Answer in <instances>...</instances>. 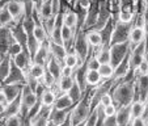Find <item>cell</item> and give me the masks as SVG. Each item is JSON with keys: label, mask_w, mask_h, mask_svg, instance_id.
Instances as JSON below:
<instances>
[{"label": "cell", "mask_w": 148, "mask_h": 126, "mask_svg": "<svg viewBox=\"0 0 148 126\" xmlns=\"http://www.w3.org/2000/svg\"><path fill=\"white\" fill-rule=\"evenodd\" d=\"M115 117H117L118 125L119 126L129 125V123L131 122V110H130V105L118 108L117 113H115Z\"/></svg>", "instance_id": "cell-25"}, {"label": "cell", "mask_w": 148, "mask_h": 126, "mask_svg": "<svg viewBox=\"0 0 148 126\" xmlns=\"http://www.w3.org/2000/svg\"><path fill=\"white\" fill-rule=\"evenodd\" d=\"M76 104L71 100V97L67 93H62L56 97L55 104H54V108H58V109H68V108H73Z\"/></svg>", "instance_id": "cell-30"}, {"label": "cell", "mask_w": 148, "mask_h": 126, "mask_svg": "<svg viewBox=\"0 0 148 126\" xmlns=\"http://www.w3.org/2000/svg\"><path fill=\"white\" fill-rule=\"evenodd\" d=\"M25 83H11V84H1V90H3L4 95L7 97V101L11 103L14 98H17L21 92H23V87Z\"/></svg>", "instance_id": "cell-12"}, {"label": "cell", "mask_w": 148, "mask_h": 126, "mask_svg": "<svg viewBox=\"0 0 148 126\" xmlns=\"http://www.w3.org/2000/svg\"><path fill=\"white\" fill-rule=\"evenodd\" d=\"M46 126H56V125L53 122V121H50V120H49V122H47V125H46Z\"/></svg>", "instance_id": "cell-56"}, {"label": "cell", "mask_w": 148, "mask_h": 126, "mask_svg": "<svg viewBox=\"0 0 148 126\" xmlns=\"http://www.w3.org/2000/svg\"><path fill=\"white\" fill-rule=\"evenodd\" d=\"M130 110H131V120L132 118L143 117V116H144V110H145L144 103L139 101V100L132 101L131 105H130Z\"/></svg>", "instance_id": "cell-35"}, {"label": "cell", "mask_w": 148, "mask_h": 126, "mask_svg": "<svg viewBox=\"0 0 148 126\" xmlns=\"http://www.w3.org/2000/svg\"><path fill=\"white\" fill-rule=\"evenodd\" d=\"M130 71L131 70H130V53H129L127 55H126V58L114 68V75H113V79H114L115 81L122 80L123 78H126V76L129 75Z\"/></svg>", "instance_id": "cell-17"}, {"label": "cell", "mask_w": 148, "mask_h": 126, "mask_svg": "<svg viewBox=\"0 0 148 126\" xmlns=\"http://www.w3.org/2000/svg\"><path fill=\"white\" fill-rule=\"evenodd\" d=\"M98 11H100L98 0H93L92 6L89 7V9H88V12H87L85 21H84V28H83L84 32L90 30V29L95 28L96 23H97V19H98Z\"/></svg>", "instance_id": "cell-11"}, {"label": "cell", "mask_w": 148, "mask_h": 126, "mask_svg": "<svg viewBox=\"0 0 148 126\" xmlns=\"http://www.w3.org/2000/svg\"><path fill=\"white\" fill-rule=\"evenodd\" d=\"M23 126H32V125H30V120H29L28 117H26L25 120H24V123H23Z\"/></svg>", "instance_id": "cell-55"}, {"label": "cell", "mask_w": 148, "mask_h": 126, "mask_svg": "<svg viewBox=\"0 0 148 126\" xmlns=\"http://www.w3.org/2000/svg\"><path fill=\"white\" fill-rule=\"evenodd\" d=\"M50 58V50H49V41L41 43L39 49L37 50V53L33 55V63H37V65H42L46 66L47 65V61Z\"/></svg>", "instance_id": "cell-15"}, {"label": "cell", "mask_w": 148, "mask_h": 126, "mask_svg": "<svg viewBox=\"0 0 148 126\" xmlns=\"http://www.w3.org/2000/svg\"><path fill=\"white\" fill-rule=\"evenodd\" d=\"M90 50H93L90 48V45L87 41V36L84 30H79L76 33L75 37V42H73V51L77 54L79 59L83 63H85V61L88 59V56L90 55Z\"/></svg>", "instance_id": "cell-5"}, {"label": "cell", "mask_w": 148, "mask_h": 126, "mask_svg": "<svg viewBox=\"0 0 148 126\" xmlns=\"http://www.w3.org/2000/svg\"><path fill=\"white\" fill-rule=\"evenodd\" d=\"M96 121H97V112H96V109H95L90 113L89 117H88V120L84 122L83 126H96Z\"/></svg>", "instance_id": "cell-47"}, {"label": "cell", "mask_w": 148, "mask_h": 126, "mask_svg": "<svg viewBox=\"0 0 148 126\" xmlns=\"http://www.w3.org/2000/svg\"><path fill=\"white\" fill-rule=\"evenodd\" d=\"M130 125L131 126H147V122H145L144 117H138V118H132Z\"/></svg>", "instance_id": "cell-50"}, {"label": "cell", "mask_w": 148, "mask_h": 126, "mask_svg": "<svg viewBox=\"0 0 148 126\" xmlns=\"http://www.w3.org/2000/svg\"><path fill=\"white\" fill-rule=\"evenodd\" d=\"M143 41H145L144 28H143V26H139V25H135L134 24L131 32H130V38H129L130 49L135 48V46L139 45L140 42H143Z\"/></svg>", "instance_id": "cell-19"}, {"label": "cell", "mask_w": 148, "mask_h": 126, "mask_svg": "<svg viewBox=\"0 0 148 126\" xmlns=\"http://www.w3.org/2000/svg\"><path fill=\"white\" fill-rule=\"evenodd\" d=\"M85 65H87L88 70H98V67H100L101 63L97 61L96 55H89L88 56V59L85 61Z\"/></svg>", "instance_id": "cell-43"}, {"label": "cell", "mask_w": 148, "mask_h": 126, "mask_svg": "<svg viewBox=\"0 0 148 126\" xmlns=\"http://www.w3.org/2000/svg\"><path fill=\"white\" fill-rule=\"evenodd\" d=\"M63 13V24L67 26H70L71 29L77 32V25H79V14L77 12L75 11L73 8L68 7L64 12H62Z\"/></svg>", "instance_id": "cell-18"}, {"label": "cell", "mask_w": 148, "mask_h": 126, "mask_svg": "<svg viewBox=\"0 0 148 126\" xmlns=\"http://www.w3.org/2000/svg\"><path fill=\"white\" fill-rule=\"evenodd\" d=\"M100 104L102 105V107H108V105H110V104H114V103H113V96L110 95V92L105 93V95L101 97Z\"/></svg>", "instance_id": "cell-46"}, {"label": "cell", "mask_w": 148, "mask_h": 126, "mask_svg": "<svg viewBox=\"0 0 148 126\" xmlns=\"http://www.w3.org/2000/svg\"><path fill=\"white\" fill-rule=\"evenodd\" d=\"M84 93H85V92H84V91L81 90V88H80V85H79V84L75 81V83H73V85H72V87H71V90L67 92V95L70 96V97H71V100H72L73 103L76 104V103H79V101H80L81 98H83Z\"/></svg>", "instance_id": "cell-37"}, {"label": "cell", "mask_w": 148, "mask_h": 126, "mask_svg": "<svg viewBox=\"0 0 148 126\" xmlns=\"http://www.w3.org/2000/svg\"><path fill=\"white\" fill-rule=\"evenodd\" d=\"M0 126H4V123H3V125H0Z\"/></svg>", "instance_id": "cell-60"}, {"label": "cell", "mask_w": 148, "mask_h": 126, "mask_svg": "<svg viewBox=\"0 0 148 126\" xmlns=\"http://www.w3.org/2000/svg\"><path fill=\"white\" fill-rule=\"evenodd\" d=\"M23 51V46L20 45L18 42H16L14 41V38H13V41H12V43H11V46H9V50H8V55L9 56H16L18 53H21Z\"/></svg>", "instance_id": "cell-42"}, {"label": "cell", "mask_w": 148, "mask_h": 126, "mask_svg": "<svg viewBox=\"0 0 148 126\" xmlns=\"http://www.w3.org/2000/svg\"><path fill=\"white\" fill-rule=\"evenodd\" d=\"M45 72H46V66L37 65V63H32L30 68H29V71H28V74H30L33 78L38 79V80H41V79L43 78Z\"/></svg>", "instance_id": "cell-38"}, {"label": "cell", "mask_w": 148, "mask_h": 126, "mask_svg": "<svg viewBox=\"0 0 148 126\" xmlns=\"http://www.w3.org/2000/svg\"><path fill=\"white\" fill-rule=\"evenodd\" d=\"M58 97L56 92L51 88H45L43 92L41 93L39 96V101H41L42 105H46V107H54V104H55V100Z\"/></svg>", "instance_id": "cell-26"}, {"label": "cell", "mask_w": 148, "mask_h": 126, "mask_svg": "<svg viewBox=\"0 0 148 126\" xmlns=\"http://www.w3.org/2000/svg\"><path fill=\"white\" fill-rule=\"evenodd\" d=\"M135 72L139 74V75H148V58H145L144 61L140 63Z\"/></svg>", "instance_id": "cell-44"}, {"label": "cell", "mask_w": 148, "mask_h": 126, "mask_svg": "<svg viewBox=\"0 0 148 126\" xmlns=\"http://www.w3.org/2000/svg\"><path fill=\"white\" fill-rule=\"evenodd\" d=\"M143 28H144L145 45H147V50H148V11H147V13H145V16H144V25H143Z\"/></svg>", "instance_id": "cell-52"}, {"label": "cell", "mask_w": 148, "mask_h": 126, "mask_svg": "<svg viewBox=\"0 0 148 126\" xmlns=\"http://www.w3.org/2000/svg\"><path fill=\"white\" fill-rule=\"evenodd\" d=\"M73 83H75V78L73 76H60V79L56 83V90L54 91L55 92L58 91L60 93H67L71 90V87L73 85Z\"/></svg>", "instance_id": "cell-27"}, {"label": "cell", "mask_w": 148, "mask_h": 126, "mask_svg": "<svg viewBox=\"0 0 148 126\" xmlns=\"http://www.w3.org/2000/svg\"><path fill=\"white\" fill-rule=\"evenodd\" d=\"M11 32H12V36H13L14 41L18 42L20 45L23 46V50L28 51V46H26V42H28V33L25 32L23 24L18 23V24L12 25L11 26Z\"/></svg>", "instance_id": "cell-13"}, {"label": "cell", "mask_w": 148, "mask_h": 126, "mask_svg": "<svg viewBox=\"0 0 148 126\" xmlns=\"http://www.w3.org/2000/svg\"><path fill=\"white\" fill-rule=\"evenodd\" d=\"M62 67H63V63L59 62L58 59H55L50 54V58H49L47 65H46V70H47L50 74H53L58 80L60 79V76H62Z\"/></svg>", "instance_id": "cell-24"}, {"label": "cell", "mask_w": 148, "mask_h": 126, "mask_svg": "<svg viewBox=\"0 0 148 126\" xmlns=\"http://www.w3.org/2000/svg\"><path fill=\"white\" fill-rule=\"evenodd\" d=\"M147 98H148V75H139V74L135 72V100L145 103Z\"/></svg>", "instance_id": "cell-8"}, {"label": "cell", "mask_w": 148, "mask_h": 126, "mask_svg": "<svg viewBox=\"0 0 148 126\" xmlns=\"http://www.w3.org/2000/svg\"><path fill=\"white\" fill-rule=\"evenodd\" d=\"M90 93H92V88H90L89 93H84L83 98L79 103H76V105L72 108L70 114L72 126H76L79 123H84L90 116V113L93 112L90 109Z\"/></svg>", "instance_id": "cell-2"}, {"label": "cell", "mask_w": 148, "mask_h": 126, "mask_svg": "<svg viewBox=\"0 0 148 126\" xmlns=\"http://www.w3.org/2000/svg\"><path fill=\"white\" fill-rule=\"evenodd\" d=\"M59 126H72V122H71V116H68L67 120H66L63 123H60Z\"/></svg>", "instance_id": "cell-54"}, {"label": "cell", "mask_w": 148, "mask_h": 126, "mask_svg": "<svg viewBox=\"0 0 148 126\" xmlns=\"http://www.w3.org/2000/svg\"><path fill=\"white\" fill-rule=\"evenodd\" d=\"M98 72H100L101 78H102L103 80L113 79V75H114V67H113L110 63H103V65H100V67H98Z\"/></svg>", "instance_id": "cell-39"}, {"label": "cell", "mask_w": 148, "mask_h": 126, "mask_svg": "<svg viewBox=\"0 0 148 126\" xmlns=\"http://www.w3.org/2000/svg\"><path fill=\"white\" fill-rule=\"evenodd\" d=\"M102 126H119L118 125L117 117L114 116H105V120H103Z\"/></svg>", "instance_id": "cell-45"}, {"label": "cell", "mask_w": 148, "mask_h": 126, "mask_svg": "<svg viewBox=\"0 0 148 126\" xmlns=\"http://www.w3.org/2000/svg\"><path fill=\"white\" fill-rule=\"evenodd\" d=\"M126 126H131V125H130V123H129V125H126Z\"/></svg>", "instance_id": "cell-58"}, {"label": "cell", "mask_w": 148, "mask_h": 126, "mask_svg": "<svg viewBox=\"0 0 148 126\" xmlns=\"http://www.w3.org/2000/svg\"><path fill=\"white\" fill-rule=\"evenodd\" d=\"M80 65H83V62L79 59L77 54H76L75 51H68L67 55H66L64 59H63V66H70V67L75 68V70Z\"/></svg>", "instance_id": "cell-34"}, {"label": "cell", "mask_w": 148, "mask_h": 126, "mask_svg": "<svg viewBox=\"0 0 148 126\" xmlns=\"http://www.w3.org/2000/svg\"><path fill=\"white\" fill-rule=\"evenodd\" d=\"M11 65H12V56H9V55H5L0 61V81H1V84L4 83L7 76L9 75Z\"/></svg>", "instance_id": "cell-31"}, {"label": "cell", "mask_w": 148, "mask_h": 126, "mask_svg": "<svg viewBox=\"0 0 148 126\" xmlns=\"http://www.w3.org/2000/svg\"><path fill=\"white\" fill-rule=\"evenodd\" d=\"M13 41V36L9 26H0V56L8 55V50Z\"/></svg>", "instance_id": "cell-10"}, {"label": "cell", "mask_w": 148, "mask_h": 126, "mask_svg": "<svg viewBox=\"0 0 148 126\" xmlns=\"http://www.w3.org/2000/svg\"><path fill=\"white\" fill-rule=\"evenodd\" d=\"M33 34H34V37L38 39L39 43H43V42L49 41V34H47V32H46L43 24H41V23H37L36 28H34V30H33Z\"/></svg>", "instance_id": "cell-36"}, {"label": "cell", "mask_w": 148, "mask_h": 126, "mask_svg": "<svg viewBox=\"0 0 148 126\" xmlns=\"http://www.w3.org/2000/svg\"><path fill=\"white\" fill-rule=\"evenodd\" d=\"M138 12V0H118V21L134 23Z\"/></svg>", "instance_id": "cell-3"}, {"label": "cell", "mask_w": 148, "mask_h": 126, "mask_svg": "<svg viewBox=\"0 0 148 126\" xmlns=\"http://www.w3.org/2000/svg\"><path fill=\"white\" fill-rule=\"evenodd\" d=\"M73 74H75V68L70 67V66L62 67V76H73Z\"/></svg>", "instance_id": "cell-51"}, {"label": "cell", "mask_w": 148, "mask_h": 126, "mask_svg": "<svg viewBox=\"0 0 148 126\" xmlns=\"http://www.w3.org/2000/svg\"><path fill=\"white\" fill-rule=\"evenodd\" d=\"M20 110H21V95H20L17 98H14L13 101H11V103L7 104V105H5V110H4L1 118H3V120H5V118L17 116V114H20Z\"/></svg>", "instance_id": "cell-20"}, {"label": "cell", "mask_w": 148, "mask_h": 126, "mask_svg": "<svg viewBox=\"0 0 148 126\" xmlns=\"http://www.w3.org/2000/svg\"><path fill=\"white\" fill-rule=\"evenodd\" d=\"M49 50H50V54L54 56L55 59H58L59 62L63 63V59L67 55V49H66L64 45H59V43H54L49 39Z\"/></svg>", "instance_id": "cell-23"}, {"label": "cell", "mask_w": 148, "mask_h": 126, "mask_svg": "<svg viewBox=\"0 0 148 126\" xmlns=\"http://www.w3.org/2000/svg\"><path fill=\"white\" fill-rule=\"evenodd\" d=\"M71 110L72 108H68V109H58V108H54L51 110V114H50V121H53L56 126H59L60 123H63L67 117L71 114Z\"/></svg>", "instance_id": "cell-21"}, {"label": "cell", "mask_w": 148, "mask_h": 126, "mask_svg": "<svg viewBox=\"0 0 148 126\" xmlns=\"http://www.w3.org/2000/svg\"><path fill=\"white\" fill-rule=\"evenodd\" d=\"M0 87H1V81H0Z\"/></svg>", "instance_id": "cell-59"}, {"label": "cell", "mask_w": 148, "mask_h": 126, "mask_svg": "<svg viewBox=\"0 0 148 126\" xmlns=\"http://www.w3.org/2000/svg\"><path fill=\"white\" fill-rule=\"evenodd\" d=\"M145 122H147V126H148V116L145 117Z\"/></svg>", "instance_id": "cell-57"}, {"label": "cell", "mask_w": 148, "mask_h": 126, "mask_svg": "<svg viewBox=\"0 0 148 126\" xmlns=\"http://www.w3.org/2000/svg\"><path fill=\"white\" fill-rule=\"evenodd\" d=\"M41 83L45 85L46 88H51V90H55L56 88V83H58V79L55 78V76L53 75V74H50L47 70H46L45 75H43V78L41 79Z\"/></svg>", "instance_id": "cell-40"}, {"label": "cell", "mask_w": 148, "mask_h": 126, "mask_svg": "<svg viewBox=\"0 0 148 126\" xmlns=\"http://www.w3.org/2000/svg\"><path fill=\"white\" fill-rule=\"evenodd\" d=\"M11 83H25V72L20 67H17L13 63V61H12L11 65L9 75L7 76V79L4 80L3 84H11Z\"/></svg>", "instance_id": "cell-16"}, {"label": "cell", "mask_w": 148, "mask_h": 126, "mask_svg": "<svg viewBox=\"0 0 148 126\" xmlns=\"http://www.w3.org/2000/svg\"><path fill=\"white\" fill-rule=\"evenodd\" d=\"M102 80L103 79L101 78L98 70H87V72H85V81H87L89 88L97 87L98 84L102 83Z\"/></svg>", "instance_id": "cell-28"}, {"label": "cell", "mask_w": 148, "mask_h": 126, "mask_svg": "<svg viewBox=\"0 0 148 126\" xmlns=\"http://www.w3.org/2000/svg\"><path fill=\"white\" fill-rule=\"evenodd\" d=\"M95 55L101 65H103V63H110V59H112V55H110V46L96 49Z\"/></svg>", "instance_id": "cell-33"}, {"label": "cell", "mask_w": 148, "mask_h": 126, "mask_svg": "<svg viewBox=\"0 0 148 126\" xmlns=\"http://www.w3.org/2000/svg\"><path fill=\"white\" fill-rule=\"evenodd\" d=\"M14 20L12 17L11 12L8 11L5 6L0 7V26H9L11 28L12 25H14Z\"/></svg>", "instance_id": "cell-32"}, {"label": "cell", "mask_w": 148, "mask_h": 126, "mask_svg": "<svg viewBox=\"0 0 148 126\" xmlns=\"http://www.w3.org/2000/svg\"><path fill=\"white\" fill-rule=\"evenodd\" d=\"M0 104H1V105H7V104H8L7 97H5V95H4V92H3L1 88H0Z\"/></svg>", "instance_id": "cell-53"}, {"label": "cell", "mask_w": 148, "mask_h": 126, "mask_svg": "<svg viewBox=\"0 0 148 126\" xmlns=\"http://www.w3.org/2000/svg\"><path fill=\"white\" fill-rule=\"evenodd\" d=\"M3 123H4V126H23L24 120L21 118L20 114H17V116H13V117L3 120Z\"/></svg>", "instance_id": "cell-41"}, {"label": "cell", "mask_w": 148, "mask_h": 126, "mask_svg": "<svg viewBox=\"0 0 148 126\" xmlns=\"http://www.w3.org/2000/svg\"><path fill=\"white\" fill-rule=\"evenodd\" d=\"M12 61H13V63L17 66V67H20L25 74L29 71L32 63H33L30 53H29V51H26V50H23L21 53H18L16 56H13V58H12Z\"/></svg>", "instance_id": "cell-14"}, {"label": "cell", "mask_w": 148, "mask_h": 126, "mask_svg": "<svg viewBox=\"0 0 148 126\" xmlns=\"http://www.w3.org/2000/svg\"><path fill=\"white\" fill-rule=\"evenodd\" d=\"M85 36H87V41L90 45L92 49H98L102 46V37H101V33L97 30H87L85 32Z\"/></svg>", "instance_id": "cell-29"}, {"label": "cell", "mask_w": 148, "mask_h": 126, "mask_svg": "<svg viewBox=\"0 0 148 126\" xmlns=\"http://www.w3.org/2000/svg\"><path fill=\"white\" fill-rule=\"evenodd\" d=\"M5 7L8 8V11L11 12V14H12V17H13L16 24L21 23L24 20V17L26 16L25 4H24L21 0H11Z\"/></svg>", "instance_id": "cell-9"}, {"label": "cell", "mask_w": 148, "mask_h": 126, "mask_svg": "<svg viewBox=\"0 0 148 126\" xmlns=\"http://www.w3.org/2000/svg\"><path fill=\"white\" fill-rule=\"evenodd\" d=\"M93 0H76V4L75 7H80V8H84V9H89V7L92 6ZM73 7V8H75Z\"/></svg>", "instance_id": "cell-48"}, {"label": "cell", "mask_w": 148, "mask_h": 126, "mask_svg": "<svg viewBox=\"0 0 148 126\" xmlns=\"http://www.w3.org/2000/svg\"><path fill=\"white\" fill-rule=\"evenodd\" d=\"M39 101L38 96L36 95L33 90L29 87L28 84H24L23 92H21V110H20V116L23 120L28 117V113L32 108Z\"/></svg>", "instance_id": "cell-4"}, {"label": "cell", "mask_w": 148, "mask_h": 126, "mask_svg": "<svg viewBox=\"0 0 148 126\" xmlns=\"http://www.w3.org/2000/svg\"><path fill=\"white\" fill-rule=\"evenodd\" d=\"M134 23H121V21H115L114 29H113L112 34V41H110V46L115 45V43H122V42H129L130 38V32H131Z\"/></svg>", "instance_id": "cell-6"}, {"label": "cell", "mask_w": 148, "mask_h": 126, "mask_svg": "<svg viewBox=\"0 0 148 126\" xmlns=\"http://www.w3.org/2000/svg\"><path fill=\"white\" fill-rule=\"evenodd\" d=\"M110 95L113 96V103L117 108L131 105L135 100V79L117 81L110 91Z\"/></svg>", "instance_id": "cell-1"}, {"label": "cell", "mask_w": 148, "mask_h": 126, "mask_svg": "<svg viewBox=\"0 0 148 126\" xmlns=\"http://www.w3.org/2000/svg\"><path fill=\"white\" fill-rule=\"evenodd\" d=\"M130 53V42H122V43H115L110 46V65L113 67H117L121 62L126 58V55Z\"/></svg>", "instance_id": "cell-7"}, {"label": "cell", "mask_w": 148, "mask_h": 126, "mask_svg": "<svg viewBox=\"0 0 148 126\" xmlns=\"http://www.w3.org/2000/svg\"><path fill=\"white\" fill-rule=\"evenodd\" d=\"M36 13H38V17L39 20H41V23L43 24L45 21H47L50 17L54 16V11H53V0H45L43 3H42L41 8H39L38 12H36Z\"/></svg>", "instance_id": "cell-22"}, {"label": "cell", "mask_w": 148, "mask_h": 126, "mask_svg": "<svg viewBox=\"0 0 148 126\" xmlns=\"http://www.w3.org/2000/svg\"><path fill=\"white\" fill-rule=\"evenodd\" d=\"M118 108L115 107L114 104H110V105H108V107H103V113H105V116H114L115 113H117Z\"/></svg>", "instance_id": "cell-49"}]
</instances>
